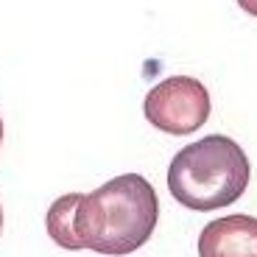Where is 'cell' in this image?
Listing matches in <instances>:
<instances>
[{
	"label": "cell",
	"mask_w": 257,
	"mask_h": 257,
	"mask_svg": "<svg viewBox=\"0 0 257 257\" xmlns=\"http://www.w3.org/2000/svg\"><path fill=\"white\" fill-rule=\"evenodd\" d=\"M160 199L140 174H123L92 193H78L73 204V249L98 254H132L154 235Z\"/></svg>",
	"instance_id": "6da1fadb"
},
{
	"label": "cell",
	"mask_w": 257,
	"mask_h": 257,
	"mask_svg": "<svg viewBox=\"0 0 257 257\" xmlns=\"http://www.w3.org/2000/svg\"><path fill=\"white\" fill-rule=\"evenodd\" d=\"M249 179V157L226 135H207L204 140L185 146L168 168L171 196L196 212L235 204L246 193Z\"/></svg>",
	"instance_id": "7a4b0ae2"
},
{
	"label": "cell",
	"mask_w": 257,
	"mask_h": 257,
	"mask_svg": "<svg viewBox=\"0 0 257 257\" xmlns=\"http://www.w3.org/2000/svg\"><path fill=\"white\" fill-rule=\"evenodd\" d=\"M148 123L165 135H193L210 117V92L193 76H171L151 87L143 101Z\"/></svg>",
	"instance_id": "3957f363"
},
{
	"label": "cell",
	"mask_w": 257,
	"mask_h": 257,
	"mask_svg": "<svg viewBox=\"0 0 257 257\" xmlns=\"http://www.w3.org/2000/svg\"><path fill=\"white\" fill-rule=\"evenodd\" d=\"M199 257H257V218H215L199 235Z\"/></svg>",
	"instance_id": "277c9868"
},
{
	"label": "cell",
	"mask_w": 257,
	"mask_h": 257,
	"mask_svg": "<svg viewBox=\"0 0 257 257\" xmlns=\"http://www.w3.org/2000/svg\"><path fill=\"white\" fill-rule=\"evenodd\" d=\"M76 196L78 193L59 196L45 215V226H48V235L53 238V243L70 251H76L73 249V204H76Z\"/></svg>",
	"instance_id": "5b68a950"
},
{
	"label": "cell",
	"mask_w": 257,
	"mask_h": 257,
	"mask_svg": "<svg viewBox=\"0 0 257 257\" xmlns=\"http://www.w3.org/2000/svg\"><path fill=\"white\" fill-rule=\"evenodd\" d=\"M238 6L243 9L246 14H251V17H257V0H238Z\"/></svg>",
	"instance_id": "8992f818"
},
{
	"label": "cell",
	"mask_w": 257,
	"mask_h": 257,
	"mask_svg": "<svg viewBox=\"0 0 257 257\" xmlns=\"http://www.w3.org/2000/svg\"><path fill=\"white\" fill-rule=\"evenodd\" d=\"M0 235H3V207H0Z\"/></svg>",
	"instance_id": "52a82bcc"
},
{
	"label": "cell",
	"mask_w": 257,
	"mask_h": 257,
	"mask_svg": "<svg viewBox=\"0 0 257 257\" xmlns=\"http://www.w3.org/2000/svg\"><path fill=\"white\" fill-rule=\"evenodd\" d=\"M0 143H3V117H0Z\"/></svg>",
	"instance_id": "ba28073f"
}]
</instances>
